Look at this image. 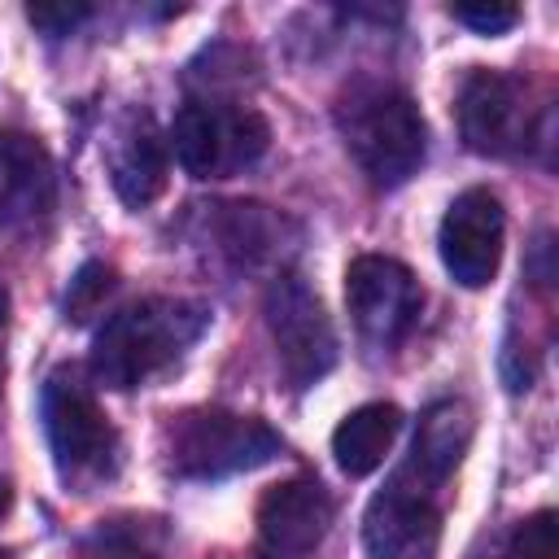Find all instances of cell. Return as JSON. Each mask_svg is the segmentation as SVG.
<instances>
[{
  "label": "cell",
  "instance_id": "22",
  "mask_svg": "<svg viewBox=\"0 0 559 559\" xmlns=\"http://www.w3.org/2000/svg\"><path fill=\"white\" fill-rule=\"evenodd\" d=\"M0 559H13V555H9V550H0Z\"/></svg>",
  "mask_w": 559,
  "mask_h": 559
},
{
  "label": "cell",
  "instance_id": "16",
  "mask_svg": "<svg viewBox=\"0 0 559 559\" xmlns=\"http://www.w3.org/2000/svg\"><path fill=\"white\" fill-rule=\"evenodd\" d=\"M498 559H559V533H555V511H533L528 520H520L511 528V537L502 542Z\"/></svg>",
  "mask_w": 559,
  "mask_h": 559
},
{
  "label": "cell",
  "instance_id": "6",
  "mask_svg": "<svg viewBox=\"0 0 559 559\" xmlns=\"http://www.w3.org/2000/svg\"><path fill=\"white\" fill-rule=\"evenodd\" d=\"M266 328L280 354V367L293 389H310L336 367V328L319 301V293L301 275H280L266 288Z\"/></svg>",
  "mask_w": 559,
  "mask_h": 559
},
{
  "label": "cell",
  "instance_id": "2",
  "mask_svg": "<svg viewBox=\"0 0 559 559\" xmlns=\"http://www.w3.org/2000/svg\"><path fill=\"white\" fill-rule=\"evenodd\" d=\"M341 135L376 188L406 183L428 148L419 105L402 87H358L341 105Z\"/></svg>",
  "mask_w": 559,
  "mask_h": 559
},
{
  "label": "cell",
  "instance_id": "3",
  "mask_svg": "<svg viewBox=\"0 0 559 559\" xmlns=\"http://www.w3.org/2000/svg\"><path fill=\"white\" fill-rule=\"evenodd\" d=\"M39 415H44V432H48L61 480L96 485V480L114 476L118 432L105 419V411H100V402H96V393H92V384L83 380L79 367H57L44 380Z\"/></svg>",
  "mask_w": 559,
  "mask_h": 559
},
{
  "label": "cell",
  "instance_id": "8",
  "mask_svg": "<svg viewBox=\"0 0 559 559\" xmlns=\"http://www.w3.org/2000/svg\"><path fill=\"white\" fill-rule=\"evenodd\" d=\"M437 542H441V507L432 502V485L402 467L367 502L362 546L371 559H432Z\"/></svg>",
  "mask_w": 559,
  "mask_h": 559
},
{
  "label": "cell",
  "instance_id": "13",
  "mask_svg": "<svg viewBox=\"0 0 559 559\" xmlns=\"http://www.w3.org/2000/svg\"><path fill=\"white\" fill-rule=\"evenodd\" d=\"M109 183H114V192L131 210H140V205H148V201L162 197V188H166V140L157 135V127H153L148 114H131L114 131V144H109Z\"/></svg>",
  "mask_w": 559,
  "mask_h": 559
},
{
  "label": "cell",
  "instance_id": "5",
  "mask_svg": "<svg viewBox=\"0 0 559 559\" xmlns=\"http://www.w3.org/2000/svg\"><path fill=\"white\" fill-rule=\"evenodd\" d=\"M284 450L280 432L253 415L188 411L170 424V467L188 480H218L271 463Z\"/></svg>",
  "mask_w": 559,
  "mask_h": 559
},
{
  "label": "cell",
  "instance_id": "1",
  "mask_svg": "<svg viewBox=\"0 0 559 559\" xmlns=\"http://www.w3.org/2000/svg\"><path fill=\"white\" fill-rule=\"evenodd\" d=\"M210 328V306L188 297H144L105 319L92 341V380L105 389H140L179 362Z\"/></svg>",
  "mask_w": 559,
  "mask_h": 559
},
{
  "label": "cell",
  "instance_id": "14",
  "mask_svg": "<svg viewBox=\"0 0 559 559\" xmlns=\"http://www.w3.org/2000/svg\"><path fill=\"white\" fill-rule=\"evenodd\" d=\"M472 432H476V419H472V406L467 402H454V397L432 402L419 415L406 472L419 476V480H428L432 489L445 485V476L463 463V454L472 445Z\"/></svg>",
  "mask_w": 559,
  "mask_h": 559
},
{
  "label": "cell",
  "instance_id": "15",
  "mask_svg": "<svg viewBox=\"0 0 559 559\" xmlns=\"http://www.w3.org/2000/svg\"><path fill=\"white\" fill-rule=\"evenodd\" d=\"M397 432H402V411L393 402H367V406L349 411L336 424V432H332V459L354 480L358 476H371L384 463V454L393 450Z\"/></svg>",
  "mask_w": 559,
  "mask_h": 559
},
{
  "label": "cell",
  "instance_id": "18",
  "mask_svg": "<svg viewBox=\"0 0 559 559\" xmlns=\"http://www.w3.org/2000/svg\"><path fill=\"white\" fill-rule=\"evenodd\" d=\"M450 13H454L463 26L480 31V35H502V31H511V26L520 22V9H515V4H454Z\"/></svg>",
  "mask_w": 559,
  "mask_h": 559
},
{
  "label": "cell",
  "instance_id": "4",
  "mask_svg": "<svg viewBox=\"0 0 559 559\" xmlns=\"http://www.w3.org/2000/svg\"><path fill=\"white\" fill-rule=\"evenodd\" d=\"M271 144V122L249 105L188 100L175 114L170 148L192 179H227L253 166Z\"/></svg>",
  "mask_w": 559,
  "mask_h": 559
},
{
  "label": "cell",
  "instance_id": "10",
  "mask_svg": "<svg viewBox=\"0 0 559 559\" xmlns=\"http://www.w3.org/2000/svg\"><path fill=\"white\" fill-rule=\"evenodd\" d=\"M459 135L480 157H507L528 140L524 87L498 70H472L459 87Z\"/></svg>",
  "mask_w": 559,
  "mask_h": 559
},
{
  "label": "cell",
  "instance_id": "12",
  "mask_svg": "<svg viewBox=\"0 0 559 559\" xmlns=\"http://www.w3.org/2000/svg\"><path fill=\"white\" fill-rule=\"evenodd\" d=\"M52 192L57 175L48 148L26 131H0V231L39 218Z\"/></svg>",
  "mask_w": 559,
  "mask_h": 559
},
{
  "label": "cell",
  "instance_id": "9",
  "mask_svg": "<svg viewBox=\"0 0 559 559\" xmlns=\"http://www.w3.org/2000/svg\"><path fill=\"white\" fill-rule=\"evenodd\" d=\"M502 240H507V210L489 188L459 192L441 214V231H437L441 266L463 288H485L498 275Z\"/></svg>",
  "mask_w": 559,
  "mask_h": 559
},
{
  "label": "cell",
  "instance_id": "7",
  "mask_svg": "<svg viewBox=\"0 0 559 559\" xmlns=\"http://www.w3.org/2000/svg\"><path fill=\"white\" fill-rule=\"evenodd\" d=\"M345 306L354 314V328L371 345H397L424 306V288L415 271L384 253H362L345 266Z\"/></svg>",
  "mask_w": 559,
  "mask_h": 559
},
{
  "label": "cell",
  "instance_id": "11",
  "mask_svg": "<svg viewBox=\"0 0 559 559\" xmlns=\"http://www.w3.org/2000/svg\"><path fill=\"white\" fill-rule=\"evenodd\" d=\"M332 493L314 476L280 480L258 502V559H306L332 524Z\"/></svg>",
  "mask_w": 559,
  "mask_h": 559
},
{
  "label": "cell",
  "instance_id": "21",
  "mask_svg": "<svg viewBox=\"0 0 559 559\" xmlns=\"http://www.w3.org/2000/svg\"><path fill=\"white\" fill-rule=\"evenodd\" d=\"M4 507H9V485L0 480V511H4Z\"/></svg>",
  "mask_w": 559,
  "mask_h": 559
},
{
  "label": "cell",
  "instance_id": "17",
  "mask_svg": "<svg viewBox=\"0 0 559 559\" xmlns=\"http://www.w3.org/2000/svg\"><path fill=\"white\" fill-rule=\"evenodd\" d=\"M114 288V271L105 262H83L79 275L70 280V293H66V319H87Z\"/></svg>",
  "mask_w": 559,
  "mask_h": 559
},
{
  "label": "cell",
  "instance_id": "20",
  "mask_svg": "<svg viewBox=\"0 0 559 559\" xmlns=\"http://www.w3.org/2000/svg\"><path fill=\"white\" fill-rule=\"evenodd\" d=\"M9 319V293H4V284H0V323Z\"/></svg>",
  "mask_w": 559,
  "mask_h": 559
},
{
  "label": "cell",
  "instance_id": "19",
  "mask_svg": "<svg viewBox=\"0 0 559 559\" xmlns=\"http://www.w3.org/2000/svg\"><path fill=\"white\" fill-rule=\"evenodd\" d=\"M92 9L87 4H26V17H31V26H39L44 35H52V39H61V35H70L83 17H87Z\"/></svg>",
  "mask_w": 559,
  "mask_h": 559
}]
</instances>
